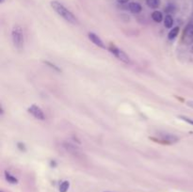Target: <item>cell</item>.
<instances>
[{"instance_id": "7402d4cb", "label": "cell", "mask_w": 193, "mask_h": 192, "mask_svg": "<svg viewBox=\"0 0 193 192\" xmlns=\"http://www.w3.org/2000/svg\"><path fill=\"white\" fill-rule=\"evenodd\" d=\"M190 52H191V53H193V45H192V47L190 48Z\"/></svg>"}, {"instance_id": "7a4b0ae2", "label": "cell", "mask_w": 193, "mask_h": 192, "mask_svg": "<svg viewBox=\"0 0 193 192\" xmlns=\"http://www.w3.org/2000/svg\"><path fill=\"white\" fill-rule=\"evenodd\" d=\"M11 39L13 45L18 50H22L25 43V37H24V32L21 27L15 26L11 31Z\"/></svg>"}, {"instance_id": "5b68a950", "label": "cell", "mask_w": 193, "mask_h": 192, "mask_svg": "<svg viewBox=\"0 0 193 192\" xmlns=\"http://www.w3.org/2000/svg\"><path fill=\"white\" fill-rule=\"evenodd\" d=\"M183 41L185 43H192L193 42V23H190L186 27L183 33Z\"/></svg>"}, {"instance_id": "ba28073f", "label": "cell", "mask_w": 193, "mask_h": 192, "mask_svg": "<svg viewBox=\"0 0 193 192\" xmlns=\"http://www.w3.org/2000/svg\"><path fill=\"white\" fill-rule=\"evenodd\" d=\"M63 146L64 148L70 152L71 154H73L75 155H77L79 154V151H78V148H77L76 146H74L73 144H71V143H63Z\"/></svg>"}, {"instance_id": "44dd1931", "label": "cell", "mask_w": 193, "mask_h": 192, "mask_svg": "<svg viewBox=\"0 0 193 192\" xmlns=\"http://www.w3.org/2000/svg\"><path fill=\"white\" fill-rule=\"evenodd\" d=\"M186 105H187L189 107L193 108V101H187V102H186Z\"/></svg>"}, {"instance_id": "4fadbf2b", "label": "cell", "mask_w": 193, "mask_h": 192, "mask_svg": "<svg viewBox=\"0 0 193 192\" xmlns=\"http://www.w3.org/2000/svg\"><path fill=\"white\" fill-rule=\"evenodd\" d=\"M147 5L152 9H156L160 5V0H146Z\"/></svg>"}, {"instance_id": "30bf717a", "label": "cell", "mask_w": 193, "mask_h": 192, "mask_svg": "<svg viewBox=\"0 0 193 192\" xmlns=\"http://www.w3.org/2000/svg\"><path fill=\"white\" fill-rule=\"evenodd\" d=\"M164 26L167 28H172L173 26V18L170 15L167 14L164 18Z\"/></svg>"}, {"instance_id": "277c9868", "label": "cell", "mask_w": 193, "mask_h": 192, "mask_svg": "<svg viewBox=\"0 0 193 192\" xmlns=\"http://www.w3.org/2000/svg\"><path fill=\"white\" fill-rule=\"evenodd\" d=\"M28 111H29V113H30L34 118L40 120V121H43V120H45V115H44L42 109L39 106H37V105H35V104L31 105V106L28 108Z\"/></svg>"}, {"instance_id": "e0dca14e", "label": "cell", "mask_w": 193, "mask_h": 192, "mask_svg": "<svg viewBox=\"0 0 193 192\" xmlns=\"http://www.w3.org/2000/svg\"><path fill=\"white\" fill-rule=\"evenodd\" d=\"M179 119H181L182 121H184V122H186V123H187V124L193 125V120L190 119V118H188V117H186V116L181 115V116H179Z\"/></svg>"}, {"instance_id": "5bb4252c", "label": "cell", "mask_w": 193, "mask_h": 192, "mask_svg": "<svg viewBox=\"0 0 193 192\" xmlns=\"http://www.w3.org/2000/svg\"><path fill=\"white\" fill-rule=\"evenodd\" d=\"M5 177H6L7 181L9 183H11V184H17V182H18V180L13 175H11V173H9L8 172H5Z\"/></svg>"}, {"instance_id": "603a6c76", "label": "cell", "mask_w": 193, "mask_h": 192, "mask_svg": "<svg viewBox=\"0 0 193 192\" xmlns=\"http://www.w3.org/2000/svg\"><path fill=\"white\" fill-rule=\"evenodd\" d=\"M0 2H1V3H2V4H3V3H4V2H5V0H1V1H0Z\"/></svg>"}, {"instance_id": "9a60e30c", "label": "cell", "mask_w": 193, "mask_h": 192, "mask_svg": "<svg viewBox=\"0 0 193 192\" xmlns=\"http://www.w3.org/2000/svg\"><path fill=\"white\" fill-rule=\"evenodd\" d=\"M69 185H70V184H69L68 181L62 182V183L60 184V185H59V191H60V192H67V190H68V188H69Z\"/></svg>"}, {"instance_id": "d4e9b609", "label": "cell", "mask_w": 193, "mask_h": 192, "mask_svg": "<svg viewBox=\"0 0 193 192\" xmlns=\"http://www.w3.org/2000/svg\"><path fill=\"white\" fill-rule=\"evenodd\" d=\"M107 192H108V191H107Z\"/></svg>"}, {"instance_id": "ffe728a7", "label": "cell", "mask_w": 193, "mask_h": 192, "mask_svg": "<svg viewBox=\"0 0 193 192\" xmlns=\"http://www.w3.org/2000/svg\"><path fill=\"white\" fill-rule=\"evenodd\" d=\"M117 1L120 3V4H125V3H127L129 0H117Z\"/></svg>"}, {"instance_id": "cb8c5ba5", "label": "cell", "mask_w": 193, "mask_h": 192, "mask_svg": "<svg viewBox=\"0 0 193 192\" xmlns=\"http://www.w3.org/2000/svg\"><path fill=\"white\" fill-rule=\"evenodd\" d=\"M1 192H3V191H1Z\"/></svg>"}, {"instance_id": "9c48e42d", "label": "cell", "mask_w": 193, "mask_h": 192, "mask_svg": "<svg viewBox=\"0 0 193 192\" xmlns=\"http://www.w3.org/2000/svg\"><path fill=\"white\" fill-rule=\"evenodd\" d=\"M128 9L131 12L133 13H139L142 10L141 6L138 4V3H136V2H131L128 4Z\"/></svg>"}, {"instance_id": "2e32d148", "label": "cell", "mask_w": 193, "mask_h": 192, "mask_svg": "<svg viewBox=\"0 0 193 192\" xmlns=\"http://www.w3.org/2000/svg\"><path fill=\"white\" fill-rule=\"evenodd\" d=\"M46 65H48L50 68H52V69H54L55 71H57V72H59V73H60L61 72V69H59L57 65H55V64H53L52 62H50V61H43Z\"/></svg>"}, {"instance_id": "d6986e66", "label": "cell", "mask_w": 193, "mask_h": 192, "mask_svg": "<svg viewBox=\"0 0 193 192\" xmlns=\"http://www.w3.org/2000/svg\"><path fill=\"white\" fill-rule=\"evenodd\" d=\"M174 11V7L173 5H169L167 8H165V11L168 12V13H171Z\"/></svg>"}, {"instance_id": "8992f818", "label": "cell", "mask_w": 193, "mask_h": 192, "mask_svg": "<svg viewBox=\"0 0 193 192\" xmlns=\"http://www.w3.org/2000/svg\"><path fill=\"white\" fill-rule=\"evenodd\" d=\"M88 36H89V39L90 40V41H92V43H94L95 45H97L101 48H105V44H104L103 41L100 39L99 36H97L93 32H90Z\"/></svg>"}, {"instance_id": "52a82bcc", "label": "cell", "mask_w": 193, "mask_h": 192, "mask_svg": "<svg viewBox=\"0 0 193 192\" xmlns=\"http://www.w3.org/2000/svg\"><path fill=\"white\" fill-rule=\"evenodd\" d=\"M160 136H161L162 140L165 141L166 143H174L178 140V137L176 136L173 135V134L166 133V134H161Z\"/></svg>"}, {"instance_id": "3957f363", "label": "cell", "mask_w": 193, "mask_h": 192, "mask_svg": "<svg viewBox=\"0 0 193 192\" xmlns=\"http://www.w3.org/2000/svg\"><path fill=\"white\" fill-rule=\"evenodd\" d=\"M109 50H110V52H111V53H112L119 60L123 61V62H125V63H126V64L131 63L130 58H129L123 50L119 49V48H118L117 46H115L114 44L111 43V44L109 45Z\"/></svg>"}, {"instance_id": "ac0fdd59", "label": "cell", "mask_w": 193, "mask_h": 192, "mask_svg": "<svg viewBox=\"0 0 193 192\" xmlns=\"http://www.w3.org/2000/svg\"><path fill=\"white\" fill-rule=\"evenodd\" d=\"M17 148L20 150V151H22V152H26L27 151V148H26V145L24 143H22V142H18L17 143Z\"/></svg>"}, {"instance_id": "7c38bea8", "label": "cell", "mask_w": 193, "mask_h": 192, "mask_svg": "<svg viewBox=\"0 0 193 192\" xmlns=\"http://www.w3.org/2000/svg\"><path fill=\"white\" fill-rule=\"evenodd\" d=\"M180 28L179 27H175V28H173L170 32H169V34H168V38H169V40H173V39H175L176 37H177V35H178V33H179V29Z\"/></svg>"}, {"instance_id": "6da1fadb", "label": "cell", "mask_w": 193, "mask_h": 192, "mask_svg": "<svg viewBox=\"0 0 193 192\" xmlns=\"http://www.w3.org/2000/svg\"><path fill=\"white\" fill-rule=\"evenodd\" d=\"M50 5L52 7V9L59 15L61 16L64 20H66L67 22L73 24V25H77V18L74 15V13L70 11L64 5H62L61 3H59V1H51Z\"/></svg>"}, {"instance_id": "8fae6325", "label": "cell", "mask_w": 193, "mask_h": 192, "mask_svg": "<svg viewBox=\"0 0 193 192\" xmlns=\"http://www.w3.org/2000/svg\"><path fill=\"white\" fill-rule=\"evenodd\" d=\"M152 19L156 22V23H160L162 22L163 20V15L160 11H155L153 13H152Z\"/></svg>"}]
</instances>
